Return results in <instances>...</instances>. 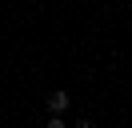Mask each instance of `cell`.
I'll use <instances>...</instances> for the list:
<instances>
[{
  "label": "cell",
  "mask_w": 132,
  "mask_h": 128,
  "mask_svg": "<svg viewBox=\"0 0 132 128\" xmlns=\"http://www.w3.org/2000/svg\"><path fill=\"white\" fill-rule=\"evenodd\" d=\"M68 104H72V96H68L64 88H60V92H52V96H48V112H60V116H64V112H68Z\"/></svg>",
  "instance_id": "1"
},
{
  "label": "cell",
  "mask_w": 132,
  "mask_h": 128,
  "mask_svg": "<svg viewBox=\"0 0 132 128\" xmlns=\"http://www.w3.org/2000/svg\"><path fill=\"white\" fill-rule=\"evenodd\" d=\"M44 128H68V124H64V116H60V112H52V116L44 120Z\"/></svg>",
  "instance_id": "2"
},
{
  "label": "cell",
  "mask_w": 132,
  "mask_h": 128,
  "mask_svg": "<svg viewBox=\"0 0 132 128\" xmlns=\"http://www.w3.org/2000/svg\"><path fill=\"white\" fill-rule=\"evenodd\" d=\"M72 128H92V120H88V116H84V120H76V124H72Z\"/></svg>",
  "instance_id": "3"
}]
</instances>
